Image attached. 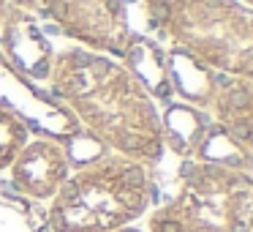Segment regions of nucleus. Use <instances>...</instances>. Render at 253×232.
<instances>
[{
  "instance_id": "obj_1",
  "label": "nucleus",
  "mask_w": 253,
  "mask_h": 232,
  "mask_svg": "<svg viewBox=\"0 0 253 232\" xmlns=\"http://www.w3.org/2000/svg\"><path fill=\"white\" fill-rule=\"evenodd\" d=\"M123 232H133V230H123Z\"/></svg>"
}]
</instances>
